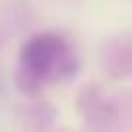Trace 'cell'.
Segmentation results:
<instances>
[{
  "label": "cell",
  "mask_w": 132,
  "mask_h": 132,
  "mask_svg": "<svg viewBox=\"0 0 132 132\" xmlns=\"http://www.w3.org/2000/svg\"><path fill=\"white\" fill-rule=\"evenodd\" d=\"M80 60L74 45L54 31L37 33L23 43L14 72L16 87L27 97H37L49 86L78 72Z\"/></svg>",
  "instance_id": "cell-1"
}]
</instances>
